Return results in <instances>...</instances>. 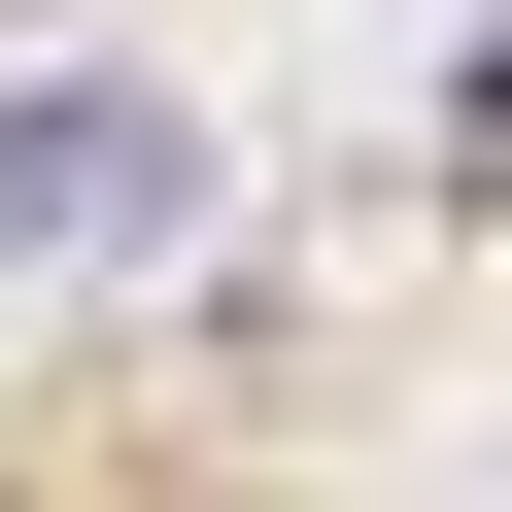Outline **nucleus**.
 Returning <instances> with one entry per match:
<instances>
[{"instance_id":"obj_1","label":"nucleus","mask_w":512,"mask_h":512,"mask_svg":"<svg viewBox=\"0 0 512 512\" xmlns=\"http://www.w3.org/2000/svg\"><path fill=\"white\" fill-rule=\"evenodd\" d=\"M0 239L35 274H171L205 239V103L171 69H0Z\"/></svg>"}]
</instances>
